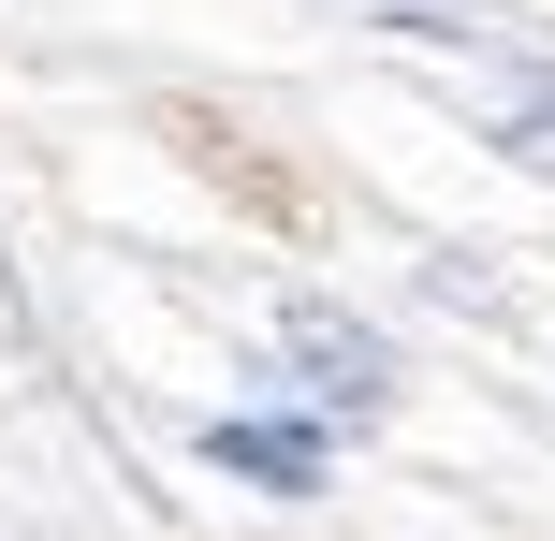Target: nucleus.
Instances as JSON below:
<instances>
[{
  "instance_id": "f03ea898",
  "label": "nucleus",
  "mask_w": 555,
  "mask_h": 541,
  "mask_svg": "<svg viewBox=\"0 0 555 541\" xmlns=\"http://www.w3.org/2000/svg\"><path fill=\"white\" fill-rule=\"evenodd\" d=\"M205 468H234V484H278V498H307V484H322V425H263V410H234V425H205Z\"/></svg>"
},
{
  "instance_id": "f257e3e1",
  "label": "nucleus",
  "mask_w": 555,
  "mask_h": 541,
  "mask_svg": "<svg viewBox=\"0 0 555 541\" xmlns=\"http://www.w3.org/2000/svg\"><path fill=\"white\" fill-rule=\"evenodd\" d=\"M278 351L307 366V396H322L336 425H380V396H395V351L365 337L351 308H293V322H278Z\"/></svg>"
}]
</instances>
